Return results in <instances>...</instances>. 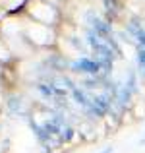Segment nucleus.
<instances>
[{
    "mask_svg": "<svg viewBox=\"0 0 145 153\" xmlns=\"http://www.w3.org/2000/svg\"><path fill=\"white\" fill-rule=\"evenodd\" d=\"M70 97L74 99V103H75V105H79V107H81L83 111H87V107H89L91 97H93V95L89 93V89H85V87H78V85H75L74 89L70 91Z\"/></svg>",
    "mask_w": 145,
    "mask_h": 153,
    "instance_id": "1",
    "label": "nucleus"
},
{
    "mask_svg": "<svg viewBox=\"0 0 145 153\" xmlns=\"http://www.w3.org/2000/svg\"><path fill=\"white\" fill-rule=\"evenodd\" d=\"M8 107H10V111L16 112V114H23V105H21V99H19L18 95L8 99Z\"/></svg>",
    "mask_w": 145,
    "mask_h": 153,
    "instance_id": "2",
    "label": "nucleus"
},
{
    "mask_svg": "<svg viewBox=\"0 0 145 153\" xmlns=\"http://www.w3.org/2000/svg\"><path fill=\"white\" fill-rule=\"evenodd\" d=\"M138 66H139V72L145 76V49L143 47H138Z\"/></svg>",
    "mask_w": 145,
    "mask_h": 153,
    "instance_id": "3",
    "label": "nucleus"
},
{
    "mask_svg": "<svg viewBox=\"0 0 145 153\" xmlns=\"http://www.w3.org/2000/svg\"><path fill=\"white\" fill-rule=\"evenodd\" d=\"M101 153H112V147H104V149L101 151Z\"/></svg>",
    "mask_w": 145,
    "mask_h": 153,
    "instance_id": "4",
    "label": "nucleus"
}]
</instances>
